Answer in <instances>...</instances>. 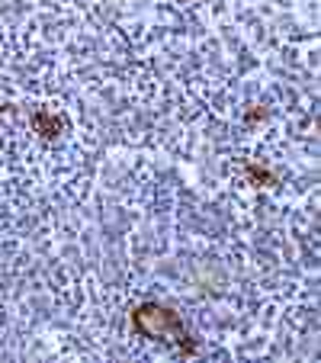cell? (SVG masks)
<instances>
[{"label":"cell","mask_w":321,"mask_h":363,"mask_svg":"<svg viewBox=\"0 0 321 363\" xmlns=\"http://www.w3.org/2000/svg\"><path fill=\"white\" fill-rule=\"evenodd\" d=\"M132 328H135L142 337H151V341L174 344V347L186 357L199 354L196 337L186 331L184 318H180L171 306H161V302H138V306L132 308Z\"/></svg>","instance_id":"cell-1"},{"label":"cell","mask_w":321,"mask_h":363,"mask_svg":"<svg viewBox=\"0 0 321 363\" xmlns=\"http://www.w3.org/2000/svg\"><path fill=\"white\" fill-rule=\"evenodd\" d=\"M33 129L39 132L42 138H58L64 132V116L62 113L39 110V113H33Z\"/></svg>","instance_id":"cell-2"},{"label":"cell","mask_w":321,"mask_h":363,"mask_svg":"<svg viewBox=\"0 0 321 363\" xmlns=\"http://www.w3.org/2000/svg\"><path fill=\"white\" fill-rule=\"evenodd\" d=\"M247 177H251V184H257V186H274L276 184L274 171H270V167H260V164H247Z\"/></svg>","instance_id":"cell-3"},{"label":"cell","mask_w":321,"mask_h":363,"mask_svg":"<svg viewBox=\"0 0 321 363\" xmlns=\"http://www.w3.org/2000/svg\"><path fill=\"white\" fill-rule=\"evenodd\" d=\"M10 110V106H7V103H0V113H7Z\"/></svg>","instance_id":"cell-4"}]
</instances>
